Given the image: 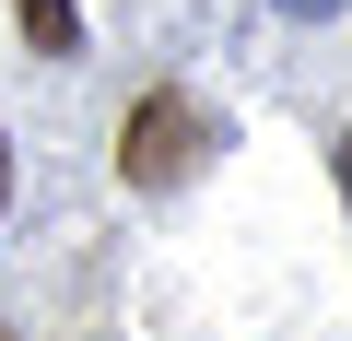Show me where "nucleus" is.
Instances as JSON below:
<instances>
[{
	"label": "nucleus",
	"mask_w": 352,
	"mask_h": 341,
	"mask_svg": "<svg viewBox=\"0 0 352 341\" xmlns=\"http://www.w3.org/2000/svg\"><path fill=\"white\" fill-rule=\"evenodd\" d=\"M340 200H352V130H340Z\"/></svg>",
	"instance_id": "20e7f679"
},
{
	"label": "nucleus",
	"mask_w": 352,
	"mask_h": 341,
	"mask_svg": "<svg viewBox=\"0 0 352 341\" xmlns=\"http://www.w3.org/2000/svg\"><path fill=\"white\" fill-rule=\"evenodd\" d=\"M0 177H12V165H0Z\"/></svg>",
	"instance_id": "39448f33"
},
{
	"label": "nucleus",
	"mask_w": 352,
	"mask_h": 341,
	"mask_svg": "<svg viewBox=\"0 0 352 341\" xmlns=\"http://www.w3.org/2000/svg\"><path fill=\"white\" fill-rule=\"evenodd\" d=\"M282 12H305V24H317V12H340V0H282Z\"/></svg>",
	"instance_id": "7ed1b4c3"
},
{
	"label": "nucleus",
	"mask_w": 352,
	"mask_h": 341,
	"mask_svg": "<svg viewBox=\"0 0 352 341\" xmlns=\"http://www.w3.org/2000/svg\"><path fill=\"white\" fill-rule=\"evenodd\" d=\"M24 36H36V59H82V12L71 0H24Z\"/></svg>",
	"instance_id": "f03ea898"
},
{
	"label": "nucleus",
	"mask_w": 352,
	"mask_h": 341,
	"mask_svg": "<svg viewBox=\"0 0 352 341\" xmlns=\"http://www.w3.org/2000/svg\"><path fill=\"white\" fill-rule=\"evenodd\" d=\"M200 141H212V118H200L188 94H141L129 130H118V165H129V189H176V177L200 165Z\"/></svg>",
	"instance_id": "f257e3e1"
}]
</instances>
